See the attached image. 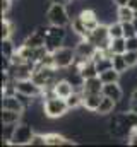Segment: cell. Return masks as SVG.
<instances>
[{"mask_svg": "<svg viewBox=\"0 0 137 147\" xmlns=\"http://www.w3.org/2000/svg\"><path fill=\"white\" fill-rule=\"evenodd\" d=\"M46 22L50 24H55V26H65L68 28L70 26V14L67 10V5H62V3H50L48 9H46Z\"/></svg>", "mask_w": 137, "mask_h": 147, "instance_id": "1", "label": "cell"}, {"mask_svg": "<svg viewBox=\"0 0 137 147\" xmlns=\"http://www.w3.org/2000/svg\"><path fill=\"white\" fill-rule=\"evenodd\" d=\"M43 108L48 118L55 120V118H64L67 116V113L70 111L67 105V99L64 98H58V96H52V98H46L43 101Z\"/></svg>", "mask_w": 137, "mask_h": 147, "instance_id": "2", "label": "cell"}, {"mask_svg": "<svg viewBox=\"0 0 137 147\" xmlns=\"http://www.w3.org/2000/svg\"><path fill=\"white\" fill-rule=\"evenodd\" d=\"M84 39H87L89 43H93L98 50H106V48H110V43H111V38L108 34V24H104L101 22L96 29H93V31H89Z\"/></svg>", "mask_w": 137, "mask_h": 147, "instance_id": "3", "label": "cell"}, {"mask_svg": "<svg viewBox=\"0 0 137 147\" xmlns=\"http://www.w3.org/2000/svg\"><path fill=\"white\" fill-rule=\"evenodd\" d=\"M34 135V127L26 123V121H21L14 132V137H12V142L10 146H29L31 144V139Z\"/></svg>", "mask_w": 137, "mask_h": 147, "instance_id": "4", "label": "cell"}, {"mask_svg": "<svg viewBox=\"0 0 137 147\" xmlns=\"http://www.w3.org/2000/svg\"><path fill=\"white\" fill-rule=\"evenodd\" d=\"M53 58H55V67L65 70L75 62V48H70V46L64 45L62 48H58L53 53Z\"/></svg>", "mask_w": 137, "mask_h": 147, "instance_id": "5", "label": "cell"}, {"mask_svg": "<svg viewBox=\"0 0 137 147\" xmlns=\"http://www.w3.org/2000/svg\"><path fill=\"white\" fill-rule=\"evenodd\" d=\"M103 80L100 79V75L86 79L84 86H82V94H103Z\"/></svg>", "mask_w": 137, "mask_h": 147, "instance_id": "6", "label": "cell"}, {"mask_svg": "<svg viewBox=\"0 0 137 147\" xmlns=\"http://www.w3.org/2000/svg\"><path fill=\"white\" fill-rule=\"evenodd\" d=\"M103 96L111 98V99H115L117 103H120L122 98H123V89L120 87L118 82H110V84H104V86H103Z\"/></svg>", "mask_w": 137, "mask_h": 147, "instance_id": "7", "label": "cell"}, {"mask_svg": "<svg viewBox=\"0 0 137 147\" xmlns=\"http://www.w3.org/2000/svg\"><path fill=\"white\" fill-rule=\"evenodd\" d=\"M53 91H55V96H58V98H64V99H67L68 96L75 91V87L68 82L67 79L64 77V79H60L55 86H53Z\"/></svg>", "mask_w": 137, "mask_h": 147, "instance_id": "8", "label": "cell"}, {"mask_svg": "<svg viewBox=\"0 0 137 147\" xmlns=\"http://www.w3.org/2000/svg\"><path fill=\"white\" fill-rule=\"evenodd\" d=\"M117 106H118V103H117L115 99L103 96L101 103H100V106H98V110H96V115H100V116H108V115H111V113L117 111Z\"/></svg>", "mask_w": 137, "mask_h": 147, "instance_id": "9", "label": "cell"}, {"mask_svg": "<svg viewBox=\"0 0 137 147\" xmlns=\"http://www.w3.org/2000/svg\"><path fill=\"white\" fill-rule=\"evenodd\" d=\"M2 110H12V111H19L24 113V106L19 101V98L14 96H2Z\"/></svg>", "mask_w": 137, "mask_h": 147, "instance_id": "10", "label": "cell"}, {"mask_svg": "<svg viewBox=\"0 0 137 147\" xmlns=\"http://www.w3.org/2000/svg\"><path fill=\"white\" fill-rule=\"evenodd\" d=\"M79 72H81V75L84 77V80L100 75V74H98V69H96L94 60H86V62H82V63L79 65Z\"/></svg>", "mask_w": 137, "mask_h": 147, "instance_id": "11", "label": "cell"}, {"mask_svg": "<svg viewBox=\"0 0 137 147\" xmlns=\"http://www.w3.org/2000/svg\"><path fill=\"white\" fill-rule=\"evenodd\" d=\"M103 99V94H84V101H82V108L87 111H96L100 103Z\"/></svg>", "mask_w": 137, "mask_h": 147, "instance_id": "12", "label": "cell"}, {"mask_svg": "<svg viewBox=\"0 0 137 147\" xmlns=\"http://www.w3.org/2000/svg\"><path fill=\"white\" fill-rule=\"evenodd\" d=\"M45 41H46V36L38 33V31H33L29 36L24 38V43L26 46H31V48H39V46H45Z\"/></svg>", "mask_w": 137, "mask_h": 147, "instance_id": "13", "label": "cell"}, {"mask_svg": "<svg viewBox=\"0 0 137 147\" xmlns=\"http://www.w3.org/2000/svg\"><path fill=\"white\" fill-rule=\"evenodd\" d=\"M134 19H136V12H134L129 5L117 7V21H120V22H129V21H134Z\"/></svg>", "mask_w": 137, "mask_h": 147, "instance_id": "14", "label": "cell"}, {"mask_svg": "<svg viewBox=\"0 0 137 147\" xmlns=\"http://www.w3.org/2000/svg\"><path fill=\"white\" fill-rule=\"evenodd\" d=\"M17 125L19 123H5V125L2 123V140H3V146H10Z\"/></svg>", "mask_w": 137, "mask_h": 147, "instance_id": "15", "label": "cell"}, {"mask_svg": "<svg viewBox=\"0 0 137 147\" xmlns=\"http://www.w3.org/2000/svg\"><path fill=\"white\" fill-rule=\"evenodd\" d=\"M75 34H79V36H86L87 34V28H86V22L81 19V16H75V17H72V21H70V26H68Z\"/></svg>", "mask_w": 137, "mask_h": 147, "instance_id": "16", "label": "cell"}, {"mask_svg": "<svg viewBox=\"0 0 137 147\" xmlns=\"http://www.w3.org/2000/svg\"><path fill=\"white\" fill-rule=\"evenodd\" d=\"M22 115L19 111H12V110H2V123H21L22 121Z\"/></svg>", "mask_w": 137, "mask_h": 147, "instance_id": "17", "label": "cell"}, {"mask_svg": "<svg viewBox=\"0 0 137 147\" xmlns=\"http://www.w3.org/2000/svg\"><path fill=\"white\" fill-rule=\"evenodd\" d=\"M110 48H111L113 55H123V53L127 51V39H125L123 36L122 38H115V39H111Z\"/></svg>", "mask_w": 137, "mask_h": 147, "instance_id": "18", "label": "cell"}, {"mask_svg": "<svg viewBox=\"0 0 137 147\" xmlns=\"http://www.w3.org/2000/svg\"><path fill=\"white\" fill-rule=\"evenodd\" d=\"M111 60H113V69H115L117 72H120V74L129 72L130 67H129V63H127V60H125L123 55H113Z\"/></svg>", "mask_w": 137, "mask_h": 147, "instance_id": "19", "label": "cell"}, {"mask_svg": "<svg viewBox=\"0 0 137 147\" xmlns=\"http://www.w3.org/2000/svg\"><path fill=\"white\" fill-rule=\"evenodd\" d=\"M45 46L50 53H55L58 48L64 46V38H57V36H48L46 34V41H45Z\"/></svg>", "mask_w": 137, "mask_h": 147, "instance_id": "20", "label": "cell"}, {"mask_svg": "<svg viewBox=\"0 0 137 147\" xmlns=\"http://www.w3.org/2000/svg\"><path fill=\"white\" fill-rule=\"evenodd\" d=\"M120 77H122V74L117 72V70H115L113 67L100 74V79L103 80V84H110V82H118V80H120Z\"/></svg>", "mask_w": 137, "mask_h": 147, "instance_id": "21", "label": "cell"}, {"mask_svg": "<svg viewBox=\"0 0 137 147\" xmlns=\"http://www.w3.org/2000/svg\"><path fill=\"white\" fill-rule=\"evenodd\" d=\"M108 34L111 39H115V38H122L123 36V24L120 22V21H113V22H110L108 24Z\"/></svg>", "mask_w": 137, "mask_h": 147, "instance_id": "22", "label": "cell"}, {"mask_svg": "<svg viewBox=\"0 0 137 147\" xmlns=\"http://www.w3.org/2000/svg\"><path fill=\"white\" fill-rule=\"evenodd\" d=\"M17 51V46L14 45V39H2V57H7L10 58L14 53Z\"/></svg>", "mask_w": 137, "mask_h": 147, "instance_id": "23", "label": "cell"}, {"mask_svg": "<svg viewBox=\"0 0 137 147\" xmlns=\"http://www.w3.org/2000/svg\"><path fill=\"white\" fill-rule=\"evenodd\" d=\"M94 63H96L98 74H101V72H104V70H108V69L113 67V60H111V57H106V55H103L101 58H98Z\"/></svg>", "mask_w": 137, "mask_h": 147, "instance_id": "24", "label": "cell"}, {"mask_svg": "<svg viewBox=\"0 0 137 147\" xmlns=\"http://www.w3.org/2000/svg\"><path fill=\"white\" fill-rule=\"evenodd\" d=\"M122 24H123V38H134V36H137L136 26H134V22H132V21H129V22H122Z\"/></svg>", "mask_w": 137, "mask_h": 147, "instance_id": "25", "label": "cell"}, {"mask_svg": "<svg viewBox=\"0 0 137 147\" xmlns=\"http://www.w3.org/2000/svg\"><path fill=\"white\" fill-rule=\"evenodd\" d=\"M29 146H46V135L43 134H36L34 132L33 139H31V144Z\"/></svg>", "mask_w": 137, "mask_h": 147, "instance_id": "26", "label": "cell"}, {"mask_svg": "<svg viewBox=\"0 0 137 147\" xmlns=\"http://www.w3.org/2000/svg\"><path fill=\"white\" fill-rule=\"evenodd\" d=\"M127 39V50H137V36L125 38Z\"/></svg>", "mask_w": 137, "mask_h": 147, "instance_id": "27", "label": "cell"}, {"mask_svg": "<svg viewBox=\"0 0 137 147\" xmlns=\"http://www.w3.org/2000/svg\"><path fill=\"white\" fill-rule=\"evenodd\" d=\"M113 3L117 7H123V5H129V0H113Z\"/></svg>", "mask_w": 137, "mask_h": 147, "instance_id": "28", "label": "cell"}, {"mask_svg": "<svg viewBox=\"0 0 137 147\" xmlns=\"http://www.w3.org/2000/svg\"><path fill=\"white\" fill-rule=\"evenodd\" d=\"M129 7L136 12V10H137V0H129Z\"/></svg>", "mask_w": 137, "mask_h": 147, "instance_id": "29", "label": "cell"}, {"mask_svg": "<svg viewBox=\"0 0 137 147\" xmlns=\"http://www.w3.org/2000/svg\"><path fill=\"white\" fill-rule=\"evenodd\" d=\"M50 2H53V3H62V5H68L72 0H50Z\"/></svg>", "mask_w": 137, "mask_h": 147, "instance_id": "30", "label": "cell"}, {"mask_svg": "<svg viewBox=\"0 0 137 147\" xmlns=\"http://www.w3.org/2000/svg\"><path fill=\"white\" fill-rule=\"evenodd\" d=\"M132 22H134V26H136V31H137V17L134 19V21H132Z\"/></svg>", "mask_w": 137, "mask_h": 147, "instance_id": "31", "label": "cell"}]
</instances>
